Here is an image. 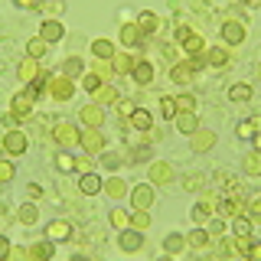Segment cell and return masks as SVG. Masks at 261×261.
I'll use <instances>...</instances> for the list:
<instances>
[{"label": "cell", "instance_id": "obj_1", "mask_svg": "<svg viewBox=\"0 0 261 261\" xmlns=\"http://www.w3.org/2000/svg\"><path fill=\"white\" fill-rule=\"evenodd\" d=\"M130 206L134 209H150L153 206V186L150 183H141L130 190Z\"/></svg>", "mask_w": 261, "mask_h": 261}, {"label": "cell", "instance_id": "obj_2", "mask_svg": "<svg viewBox=\"0 0 261 261\" xmlns=\"http://www.w3.org/2000/svg\"><path fill=\"white\" fill-rule=\"evenodd\" d=\"M49 92H53V98H59V101H69L72 92H75V85H72V79L59 75V79H49Z\"/></svg>", "mask_w": 261, "mask_h": 261}, {"label": "cell", "instance_id": "obj_3", "mask_svg": "<svg viewBox=\"0 0 261 261\" xmlns=\"http://www.w3.org/2000/svg\"><path fill=\"white\" fill-rule=\"evenodd\" d=\"M79 144L85 147L88 153H101V150H105V141H101V130H98V127H92V130H85V134L79 137Z\"/></svg>", "mask_w": 261, "mask_h": 261}, {"label": "cell", "instance_id": "obj_4", "mask_svg": "<svg viewBox=\"0 0 261 261\" xmlns=\"http://www.w3.org/2000/svg\"><path fill=\"white\" fill-rule=\"evenodd\" d=\"M4 150L13 153V157L23 153V150H27V134H23V130H10V134L4 137Z\"/></svg>", "mask_w": 261, "mask_h": 261}, {"label": "cell", "instance_id": "obj_5", "mask_svg": "<svg viewBox=\"0 0 261 261\" xmlns=\"http://www.w3.org/2000/svg\"><path fill=\"white\" fill-rule=\"evenodd\" d=\"M62 33H65V30H62L59 20H46L43 27H39V39H46V43H59Z\"/></svg>", "mask_w": 261, "mask_h": 261}, {"label": "cell", "instance_id": "obj_6", "mask_svg": "<svg viewBox=\"0 0 261 261\" xmlns=\"http://www.w3.org/2000/svg\"><path fill=\"white\" fill-rule=\"evenodd\" d=\"M222 36H225V43L239 46L242 39H245V27H242V20H228L225 27H222Z\"/></svg>", "mask_w": 261, "mask_h": 261}, {"label": "cell", "instance_id": "obj_7", "mask_svg": "<svg viewBox=\"0 0 261 261\" xmlns=\"http://www.w3.org/2000/svg\"><path fill=\"white\" fill-rule=\"evenodd\" d=\"M82 121H85L88 127H101L105 124V108H101V105H88V108H82Z\"/></svg>", "mask_w": 261, "mask_h": 261}, {"label": "cell", "instance_id": "obj_8", "mask_svg": "<svg viewBox=\"0 0 261 261\" xmlns=\"http://www.w3.org/2000/svg\"><path fill=\"white\" fill-rule=\"evenodd\" d=\"M141 245H144L141 228H124V235H121V248H124V251H137Z\"/></svg>", "mask_w": 261, "mask_h": 261}, {"label": "cell", "instance_id": "obj_9", "mask_svg": "<svg viewBox=\"0 0 261 261\" xmlns=\"http://www.w3.org/2000/svg\"><path fill=\"white\" fill-rule=\"evenodd\" d=\"M212 144H216V134H212V130H199V127L193 130V150H196V153L209 150Z\"/></svg>", "mask_w": 261, "mask_h": 261}, {"label": "cell", "instance_id": "obj_10", "mask_svg": "<svg viewBox=\"0 0 261 261\" xmlns=\"http://www.w3.org/2000/svg\"><path fill=\"white\" fill-rule=\"evenodd\" d=\"M150 124H153L150 111H144V108H134V111H130V130H150Z\"/></svg>", "mask_w": 261, "mask_h": 261}, {"label": "cell", "instance_id": "obj_11", "mask_svg": "<svg viewBox=\"0 0 261 261\" xmlns=\"http://www.w3.org/2000/svg\"><path fill=\"white\" fill-rule=\"evenodd\" d=\"M56 141H59L62 147H75L79 144V130L72 124H59V127H56Z\"/></svg>", "mask_w": 261, "mask_h": 261}, {"label": "cell", "instance_id": "obj_12", "mask_svg": "<svg viewBox=\"0 0 261 261\" xmlns=\"http://www.w3.org/2000/svg\"><path fill=\"white\" fill-rule=\"evenodd\" d=\"M150 179H153V183H170V179H173V167L163 163V160H157L150 167Z\"/></svg>", "mask_w": 261, "mask_h": 261}, {"label": "cell", "instance_id": "obj_13", "mask_svg": "<svg viewBox=\"0 0 261 261\" xmlns=\"http://www.w3.org/2000/svg\"><path fill=\"white\" fill-rule=\"evenodd\" d=\"M137 30H141V33H157L160 30V16L150 13V10H144L141 16H137Z\"/></svg>", "mask_w": 261, "mask_h": 261}, {"label": "cell", "instance_id": "obj_14", "mask_svg": "<svg viewBox=\"0 0 261 261\" xmlns=\"http://www.w3.org/2000/svg\"><path fill=\"white\" fill-rule=\"evenodd\" d=\"M30 108H33V92L16 95V98H13V114H16V118H27Z\"/></svg>", "mask_w": 261, "mask_h": 261}, {"label": "cell", "instance_id": "obj_15", "mask_svg": "<svg viewBox=\"0 0 261 261\" xmlns=\"http://www.w3.org/2000/svg\"><path fill=\"white\" fill-rule=\"evenodd\" d=\"M114 101H118V92H114L111 85H98L95 88V105H101V108H105V105H114Z\"/></svg>", "mask_w": 261, "mask_h": 261}, {"label": "cell", "instance_id": "obj_16", "mask_svg": "<svg viewBox=\"0 0 261 261\" xmlns=\"http://www.w3.org/2000/svg\"><path fill=\"white\" fill-rule=\"evenodd\" d=\"M199 127L193 118V111H176V130H183V134H193V130Z\"/></svg>", "mask_w": 261, "mask_h": 261}, {"label": "cell", "instance_id": "obj_17", "mask_svg": "<svg viewBox=\"0 0 261 261\" xmlns=\"http://www.w3.org/2000/svg\"><path fill=\"white\" fill-rule=\"evenodd\" d=\"M170 79L176 82V85H186V82L193 79V65L186 62V65H173V69H170Z\"/></svg>", "mask_w": 261, "mask_h": 261}, {"label": "cell", "instance_id": "obj_18", "mask_svg": "<svg viewBox=\"0 0 261 261\" xmlns=\"http://www.w3.org/2000/svg\"><path fill=\"white\" fill-rule=\"evenodd\" d=\"M245 173L248 176H261V150H251L245 157Z\"/></svg>", "mask_w": 261, "mask_h": 261}, {"label": "cell", "instance_id": "obj_19", "mask_svg": "<svg viewBox=\"0 0 261 261\" xmlns=\"http://www.w3.org/2000/svg\"><path fill=\"white\" fill-rule=\"evenodd\" d=\"M36 75H39L36 59H33V56H30V59H23V62H20V79H23V82H33Z\"/></svg>", "mask_w": 261, "mask_h": 261}, {"label": "cell", "instance_id": "obj_20", "mask_svg": "<svg viewBox=\"0 0 261 261\" xmlns=\"http://www.w3.org/2000/svg\"><path fill=\"white\" fill-rule=\"evenodd\" d=\"M82 193H88V196L101 193V176H95V173H85V176H82Z\"/></svg>", "mask_w": 261, "mask_h": 261}, {"label": "cell", "instance_id": "obj_21", "mask_svg": "<svg viewBox=\"0 0 261 261\" xmlns=\"http://www.w3.org/2000/svg\"><path fill=\"white\" fill-rule=\"evenodd\" d=\"M46 235H49V239H69V235H72V225L69 222H49Z\"/></svg>", "mask_w": 261, "mask_h": 261}, {"label": "cell", "instance_id": "obj_22", "mask_svg": "<svg viewBox=\"0 0 261 261\" xmlns=\"http://www.w3.org/2000/svg\"><path fill=\"white\" fill-rule=\"evenodd\" d=\"M134 79L141 82V85H147V82L153 79V65H150V62H137V65H134Z\"/></svg>", "mask_w": 261, "mask_h": 261}, {"label": "cell", "instance_id": "obj_23", "mask_svg": "<svg viewBox=\"0 0 261 261\" xmlns=\"http://www.w3.org/2000/svg\"><path fill=\"white\" fill-rule=\"evenodd\" d=\"M232 235H239V239L242 235H251V222L245 216H232Z\"/></svg>", "mask_w": 261, "mask_h": 261}, {"label": "cell", "instance_id": "obj_24", "mask_svg": "<svg viewBox=\"0 0 261 261\" xmlns=\"http://www.w3.org/2000/svg\"><path fill=\"white\" fill-rule=\"evenodd\" d=\"M105 190H108V196H111V199H121V196L127 193V186H124V179L111 176V179H108V186H105Z\"/></svg>", "mask_w": 261, "mask_h": 261}, {"label": "cell", "instance_id": "obj_25", "mask_svg": "<svg viewBox=\"0 0 261 261\" xmlns=\"http://www.w3.org/2000/svg\"><path fill=\"white\" fill-rule=\"evenodd\" d=\"M121 39H124V46H137V43H141V30H137V23H130V27L121 30Z\"/></svg>", "mask_w": 261, "mask_h": 261}, {"label": "cell", "instance_id": "obj_26", "mask_svg": "<svg viewBox=\"0 0 261 261\" xmlns=\"http://www.w3.org/2000/svg\"><path fill=\"white\" fill-rule=\"evenodd\" d=\"M92 53L98 56V59H111V56H114V49H111L108 39H95V43H92Z\"/></svg>", "mask_w": 261, "mask_h": 261}, {"label": "cell", "instance_id": "obj_27", "mask_svg": "<svg viewBox=\"0 0 261 261\" xmlns=\"http://www.w3.org/2000/svg\"><path fill=\"white\" fill-rule=\"evenodd\" d=\"M212 202H216V199H202L199 206L193 209V219H196V222H209V212H212Z\"/></svg>", "mask_w": 261, "mask_h": 261}, {"label": "cell", "instance_id": "obj_28", "mask_svg": "<svg viewBox=\"0 0 261 261\" xmlns=\"http://www.w3.org/2000/svg\"><path fill=\"white\" fill-rule=\"evenodd\" d=\"M228 98H232V101H248V98H251V85H232V88H228Z\"/></svg>", "mask_w": 261, "mask_h": 261}, {"label": "cell", "instance_id": "obj_29", "mask_svg": "<svg viewBox=\"0 0 261 261\" xmlns=\"http://www.w3.org/2000/svg\"><path fill=\"white\" fill-rule=\"evenodd\" d=\"M206 59H209V65H225L228 62V53H225L222 46H212L209 53H206Z\"/></svg>", "mask_w": 261, "mask_h": 261}, {"label": "cell", "instance_id": "obj_30", "mask_svg": "<svg viewBox=\"0 0 261 261\" xmlns=\"http://www.w3.org/2000/svg\"><path fill=\"white\" fill-rule=\"evenodd\" d=\"M176 98H160V114L163 118H176Z\"/></svg>", "mask_w": 261, "mask_h": 261}, {"label": "cell", "instance_id": "obj_31", "mask_svg": "<svg viewBox=\"0 0 261 261\" xmlns=\"http://www.w3.org/2000/svg\"><path fill=\"white\" fill-rule=\"evenodd\" d=\"M183 245H186V239H183V235H170V239L163 242V248H167L170 255H176V251H183Z\"/></svg>", "mask_w": 261, "mask_h": 261}, {"label": "cell", "instance_id": "obj_32", "mask_svg": "<svg viewBox=\"0 0 261 261\" xmlns=\"http://www.w3.org/2000/svg\"><path fill=\"white\" fill-rule=\"evenodd\" d=\"M46 46H49L46 39H30V43H27V53L33 56V59H39V56L46 53Z\"/></svg>", "mask_w": 261, "mask_h": 261}, {"label": "cell", "instance_id": "obj_33", "mask_svg": "<svg viewBox=\"0 0 261 261\" xmlns=\"http://www.w3.org/2000/svg\"><path fill=\"white\" fill-rule=\"evenodd\" d=\"M111 65H114V72H121V75H124V72H130V56L127 53H118Z\"/></svg>", "mask_w": 261, "mask_h": 261}, {"label": "cell", "instance_id": "obj_34", "mask_svg": "<svg viewBox=\"0 0 261 261\" xmlns=\"http://www.w3.org/2000/svg\"><path fill=\"white\" fill-rule=\"evenodd\" d=\"M36 216H39V209L33 206V202H27V206L20 209V222H27V225H33V222H36Z\"/></svg>", "mask_w": 261, "mask_h": 261}, {"label": "cell", "instance_id": "obj_35", "mask_svg": "<svg viewBox=\"0 0 261 261\" xmlns=\"http://www.w3.org/2000/svg\"><path fill=\"white\" fill-rule=\"evenodd\" d=\"M111 225H114V228H127V225H130V216H127L124 209H114V212H111Z\"/></svg>", "mask_w": 261, "mask_h": 261}, {"label": "cell", "instance_id": "obj_36", "mask_svg": "<svg viewBox=\"0 0 261 261\" xmlns=\"http://www.w3.org/2000/svg\"><path fill=\"white\" fill-rule=\"evenodd\" d=\"M222 212H225L228 219H232V216H242V212H245V206H242L239 199H225V202H222Z\"/></svg>", "mask_w": 261, "mask_h": 261}, {"label": "cell", "instance_id": "obj_37", "mask_svg": "<svg viewBox=\"0 0 261 261\" xmlns=\"http://www.w3.org/2000/svg\"><path fill=\"white\" fill-rule=\"evenodd\" d=\"M56 167L69 173V170H75V167H79V160H75V157H69V153H59V157H56Z\"/></svg>", "mask_w": 261, "mask_h": 261}, {"label": "cell", "instance_id": "obj_38", "mask_svg": "<svg viewBox=\"0 0 261 261\" xmlns=\"http://www.w3.org/2000/svg\"><path fill=\"white\" fill-rule=\"evenodd\" d=\"M130 225H134V228H141V232H144V228L150 225V216H147V209H137V212H134V219H130Z\"/></svg>", "mask_w": 261, "mask_h": 261}, {"label": "cell", "instance_id": "obj_39", "mask_svg": "<svg viewBox=\"0 0 261 261\" xmlns=\"http://www.w3.org/2000/svg\"><path fill=\"white\" fill-rule=\"evenodd\" d=\"M53 251H56V248H53V242H43V245H36L30 255H33V258H53Z\"/></svg>", "mask_w": 261, "mask_h": 261}, {"label": "cell", "instance_id": "obj_40", "mask_svg": "<svg viewBox=\"0 0 261 261\" xmlns=\"http://www.w3.org/2000/svg\"><path fill=\"white\" fill-rule=\"evenodd\" d=\"M183 49H186V53H202V36H193V33H190V39H186V43H183Z\"/></svg>", "mask_w": 261, "mask_h": 261}, {"label": "cell", "instance_id": "obj_41", "mask_svg": "<svg viewBox=\"0 0 261 261\" xmlns=\"http://www.w3.org/2000/svg\"><path fill=\"white\" fill-rule=\"evenodd\" d=\"M82 85H85V88H88V92H95V88H98V85H101V75H98V72H88V75H85V79H82Z\"/></svg>", "mask_w": 261, "mask_h": 261}, {"label": "cell", "instance_id": "obj_42", "mask_svg": "<svg viewBox=\"0 0 261 261\" xmlns=\"http://www.w3.org/2000/svg\"><path fill=\"white\" fill-rule=\"evenodd\" d=\"M206 235H209V232H202V228H193V232H190V245L202 248V245H206Z\"/></svg>", "mask_w": 261, "mask_h": 261}, {"label": "cell", "instance_id": "obj_43", "mask_svg": "<svg viewBox=\"0 0 261 261\" xmlns=\"http://www.w3.org/2000/svg\"><path fill=\"white\" fill-rule=\"evenodd\" d=\"M10 179H13V163L0 160V183H10Z\"/></svg>", "mask_w": 261, "mask_h": 261}, {"label": "cell", "instance_id": "obj_44", "mask_svg": "<svg viewBox=\"0 0 261 261\" xmlns=\"http://www.w3.org/2000/svg\"><path fill=\"white\" fill-rule=\"evenodd\" d=\"M193 105H196L193 95H179V98H176V108H179V111H193Z\"/></svg>", "mask_w": 261, "mask_h": 261}, {"label": "cell", "instance_id": "obj_45", "mask_svg": "<svg viewBox=\"0 0 261 261\" xmlns=\"http://www.w3.org/2000/svg\"><path fill=\"white\" fill-rule=\"evenodd\" d=\"M239 137H245V141L255 137V124H251V121H242V124H239Z\"/></svg>", "mask_w": 261, "mask_h": 261}, {"label": "cell", "instance_id": "obj_46", "mask_svg": "<svg viewBox=\"0 0 261 261\" xmlns=\"http://www.w3.org/2000/svg\"><path fill=\"white\" fill-rule=\"evenodd\" d=\"M79 72H82V62L79 59H69V62H65V75H79Z\"/></svg>", "mask_w": 261, "mask_h": 261}, {"label": "cell", "instance_id": "obj_47", "mask_svg": "<svg viewBox=\"0 0 261 261\" xmlns=\"http://www.w3.org/2000/svg\"><path fill=\"white\" fill-rule=\"evenodd\" d=\"M105 167H118V163H121V157H118V153H105Z\"/></svg>", "mask_w": 261, "mask_h": 261}, {"label": "cell", "instance_id": "obj_48", "mask_svg": "<svg viewBox=\"0 0 261 261\" xmlns=\"http://www.w3.org/2000/svg\"><path fill=\"white\" fill-rule=\"evenodd\" d=\"M209 232L212 235H222V222H219V219H209Z\"/></svg>", "mask_w": 261, "mask_h": 261}, {"label": "cell", "instance_id": "obj_49", "mask_svg": "<svg viewBox=\"0 0 261 261\" xmlns=\"http://www.w3.org/2000/svg\"><path fill=\"white\" fill-rule=\"evenodd\" d=\"M7 255H10V242L0 235V258H7Z\"/></svg>", "mask_w": 261, "mask_h": 261}, {"label": "cell", "instance_id": "obj_50", "mask_svg": "<svg viewBox=\"0 0 261 261\" xmlns=\"http://www.w3.org/2000/svg\"><path fill=\"white\" fill-rule=\"evenodd\" d=\"M199 183H202V176H190L186 179V190H199Z\"/></svg>", "mask_w": 261, "mask_h": 261}, {"label": "cell", "instance_id": "obj_51", "mask_svg": "<svg viewBox=\"0 0 261 261\" xmlns=\"http://www.w3.org/2000/svg\"><path fill=\"white\" fill-rule=\"evenodd\" d=\"M176 39H179V43H186V39H190V30H186V27H176Z\"/></svg>", "mask_w": 261, "mask_h": 261}, {"label": "cell", "instance_id": "obj_52", "mask_svg": "<svg viewBox=\"0 0 261 261\" xmlns=\"http://www.w3.org/2000/svg\"><path fill=\"white\" fill-rule=\"evenodd\" d=\"M251 212L261 219V196H255V199H251Z\"/></svg>", "mask_w": 261, "mask_h": 261}, {"label": "cell", "instance_id": "obj_53", "mask_svg": "<svg viewBox=\"0 0 261 261\" xmlns=\"http://www.w3.org/2000/svg\"><path fill=\"white\" fill-rule=\"evenodd\" d=\"M248 255L255 258V261H261V245H255V248H248Z\"/></svg>", "mask_w": 261, "mask_h": 261}, {"label": "cell", "instance_id": "obj_54", "mask_svg": "<svg viewBox=\"0 0 261 261\" xmlns=\"http://www.w3.org/2000/svg\"><path fill=\"white\" fill-rule=\"evenodd\" d=\"M16 7H36V0H16Z\"/></svg>", "mask_w": 261, "mask_h": 261}, {"label": "cell", "instance_id": "obj_55", "mask_svg": "<svg viewBox=\"0 0 261 261\" xmlns=\"http://www.w3.org/2000/svg\"><path fill=\"white\" fill-rule=\"evenodd\" d=\"M255 147H258V150H261V134H258V137H255Z\"/></svg>", "mask_w": 261, "mask_h": 261}, {"label": "cell", "instance_id": "obj_56", "mask_svg": "<svg viewBox=\"0 0 261 261\" xmlns=\"http://www.w3.org/2000/svg\"><path fill=\"white\" fill-rule=\"evenodd\" d=\"M258 75H261V65H258Z\"/></svg>", "mask_w": 261, "mask_h": 261}]
</instances>
